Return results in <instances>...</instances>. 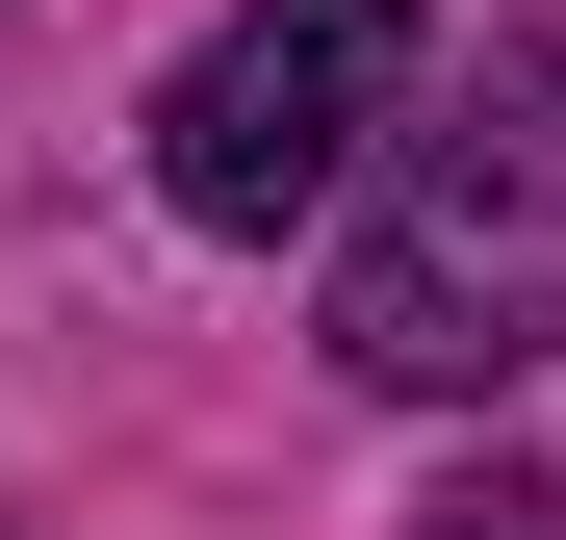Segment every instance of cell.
I'll return each mask as SVG.
<instances>
[{
    "mask_svg": "<svg viewBox=\"0 0 566 540\" xmlns=\"http://www.w3.org/2000/svg\"><path fill=\"white\" fill-rule=\"evenodd\" d=\"M566 335V27H515L463 104L387 155V207L335 257V360L360 387H515Z\"/></svg>",
    "mask_w": 566,
    "mask_h": 540,
    "instance_id": "cell-1",
    "label": "cell"
},
{
    "mask_svg": "<svg viewBox=\"0 0 566 540\" xmlns=\"http://www.w3.org/2000/svg\"><path fill=\"white\" fill-rule=\"evenodd\" d=\"M387 129H412V0H232V27L155 77L180 232H310Z\"/></svg>",
    "mask_w": 566,
    "mask_h": 540,
    "instance_id": "cell-2",
    "label": "cell"
},
{
    "mask_svg": "<svg viewBox=\"0 0 566 540\" xmlns=\"http://www.w3.org/2000/svg\"><path fill=\"white\" fill-rule=\"evenodd\" d=\"M412 540H566V489H438Z\"/></svg>",
    "mask_w": 566,
    "mask_h": 540,
    "instance_id": "cell-3",
    "label": "cell"
}]
</instances>
